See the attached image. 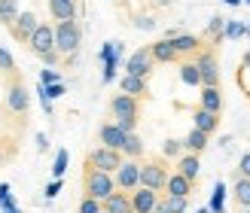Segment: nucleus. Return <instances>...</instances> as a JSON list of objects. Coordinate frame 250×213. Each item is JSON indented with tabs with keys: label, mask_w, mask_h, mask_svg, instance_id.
<instances>
[{
	"label": "nucleus",
	"mask_w": 250,
	"mask_h": 213,
	"mask_svg": "<svg viewBox=\"0 0 250 213\" xmlns=\"http://www.w3.org/2000/svg\"><path fill=\"white\" fill-rule=\"evenodd\" d=\"M83 186H85V195L98 198V201H104L110 192H116V180H113V174L98 171V168H92V165H85V171H83Z\"/></svg>",
	"instance_id": "nucleus-1"
},
{
	"label": "nucleus",
	"mask_w": 250,
	"mask_h": 213,
	"mask_svg": "<svg viewBox=\"0 0 250 213\" xmlns=\"http://www.w3.org/2000/svg\"><path fill=\"white\" fill-rule=\"evenodd\" d=\"M80 43H83V28L77 24V19H67V21L55 24V49L61 55L80 52Z\"/></svg>",
	"instance_id": "nucleus-2"
},
{
	"label": "nucleus",
	"mask_w": 250,
	"mask_h": 213,
	"mask_svg": "<svg viewBox=\"0 0 250 213\" xmlns=\"http://www.w3.org/2000/svg\"><path fill=\"white\" fill-rule=\"evenodd\" d=\"M113 180H116V189L122 192H131L141 186V161L137 158H122V165L113 171Z\"/></svg>",
	"instance_id": "nucleus-3"
},
{
	"label": "nucleus",
	"mask_w": 250,
	"mask_h": 213,
	"mask_svg": "<svg viewBox=\"0 0 250 213\" xmlns=\"http://www.w3.org/2000/svg\"><path fill=\"white\" fill-rule=\"evenodd\" d=\"M122 153L119 149H110V146H98V149H92L89 153V158H85V165H92V168H98V171H107V174H113L119 165H122Z\"/></svg>",
	"instance_id": "nucleus-4"
},
{
	"label": "nucleus",
	"mask_w": 250,
	"mask_h": 213,
	"mask_svg": "<svg viewBox=\"0 0 250 213\" xmlns=\"http://www.w3.org/2000/svg\"><path fill=\"white\" fill-rule=\"evenodd\" d=\"M165 183H168V168H165V161H144L141 165V186H146V189H165Z\"/></svg>",
	"instance_id": "nucleus-5"
},
{
	"label": "nucleus",
	"mask_w": 250,
	"mask_h": 213,
	"mask_svg": "<svg viewBox=\"0 0 250 213\" xmlns=\"http://www.w3.org/2000/svg\"><path fill=\"white\" fill-rule=\"evenodd\" d=\"M119 58H122V43H104L101 46V61H104V73H101V82L110 85L116 79V67H119Z\"/></svg>",
	"instance_id": "nucleus-6"
},
{
	"label": "nucleus",
	"mask_w": 250,
	"mask_h": 213,
	"mask_svg": "<svg viewBox=\"0 0 250 213\" xmlns=\"http://www.w3.org/2000/svg\"><path fill=\"white\" fill-rule=\"evenodd\" d=\"M28 46H31V52L34 55H43V52H52L55 49V28L52 24H37V31L28 37Z\"/></svg>",
	"instance_id": "nucleus-7"
},
{
	"label": "nucleus",
	"mask_w": 250,
	"mask_h": 213,
	"mask_svg": "<svg viewBox=\"0 0 250 213\" xmlns=\"http://www.w3.org/2000/svg\"><path fill=\"white\" fill-rule=\"evenodd\" d=\"M198 73H202V85H220V67H217V55L210 49H202L195 58Z\"/></svg>",
	"instance_id": "nucleus-8"
},
{
	"label": "nucleus",
	"mask_w": 250,
	"mask_h": 213,
	"mask_svg": "<svg viewBox=\"0 0 250 213\" xmlns=\"http://www.w3.org/2000/svg\"><path fill=\"white\" fill-rule=\"evenodd\" d=\"M110 113H113L116 119H137V113H141V101H137L134 95L119 92L113 101H110Z\"/></svg>",
	"instance_id": "nucleus-9"
},
{
	"label": "nucleus",
	"mask_w": 250,
	"mask_h": 213,
	"mask_svg": "<svg viewBox=\"0 0 250 213\" xmlns=\"http://www.w3.org/2000/svg\"><path fill=\"white\" fill-rule=\"evenodd\" d=\"M153 70V55H149V46L146 49H137V52L125 61V73H134V77H149Z\"/></svg>",
	"instance_id": "nucleus-10"
},
{
	"label": "nucleus",
	"mask_w": 250,
	"mask_h": 213,
	"mask_svg": "<svg viewBox=\"0 0 250 213\" xmlns=\"http://www.w3.org/2000/svg\"><path fill=\"white\" fill-rule=\"evenodd\" d=\"M156 201H159V192L156 189H146V186L131 189V207H134V213H153Z\"/></svg>",
	"instance_id": "nucleus-11"
},
{
	"label": "nucleus",
	"mask_w": 250,
	"mask_h": 213,
	"mask_svg": "<svg viewBox=\"0 0 250 213\" xmlns=\"http://www.w3.org/2000/svg\"><path fill=\"white\" fill-rule=\"evenodd\" d=\"M37 24H40V21H37V12H19V16H16V21L9 24V31L16 34V40L28 43V37L37 31Z\"/></svg>",
	"instance_id": "nucleus-12"
},
{
	"label": "nucleus",
	"mask_w": 250,
	"mask_h": 213,
	"mask_svg": "<svg viewBox=\"0 0 250 213\" xmlns=\"http://www.w3.org/2000/svg\"><path fill=\"white\" fill-rule=\"evenodd\" d=\"M101 207H104L107 213H134V207H131V195L122 192V189L110 192L104 201H101Z\"/></svg>",
	"instance_id": "nucleus-13"
},
{
	"label": "nucleus",
	"mask_w": 250,
	"mask_h": 213,
	"mask_svg": "<svg viewBox=\"0 0 250 213\" xmlns=\"http://www.w3.org/2000/svg\"><path fill=\"white\" fill-rule=\"evenodd\" d=\"M98 140H101V146L122 149V143H125V131L119 128L116 122H107V125H101V131H98Z\"/></svg>",
	"instance_id": "nucleus-14"
},
{
	"label": "nucleus",
	"mask_w": 250,
	"mask_h": 213,
	"mask_svg": "<svg viewBox=\"0 0 250 213\" xmlns=\"http://www.w3.org/2000/svg\"><path fill=\"white\" fill-rule=\"evenodd\" d=\"M6 107H9L12 113H28V107H31V95H28V89L16 82V85L6 92Z\"/></svg>",
	"instance_id": "nucleus-15"
},
{
	"label": "nucleus",
	"mask_w": 250,
	"mask_h": 213,
	"mask_svg": "<svg viewBox=\"0 0 250 213\" xmlns=\"http://www.w3.org/2000/svg\"><path fill=\"white\" fill-rule=\"evenodd\" d=\"M217 125H220V113H210V110H205V107H198V110L192 113V128H202L205 134H214Z\"/></svg>",
	"instance_id": "nucleus-16"
},
{
	"label": "nucleus",
	"mask_w": 250,
	"mask_h": 213,
	"mask_svg": "<svg viewBox=\"0 0 250 213\" xmlns=\"http://www.w3.org/2000/svg\"><path fill=\"white\" fill-rule=\"evenodd\" d=\"M149 55H153V61H159V64H171V61H177V58H180V55H177V49H174V43L168 40V37L149 46Z\"/></svg>",
	"instance_id": "nucleus-17"
},
{
	"label": "nucleus",
	"mask_w": 250,
	"mask_h": 213,
	"mask_svg": "<svg viewBox=\"0 0 250 213\" xmlns=\"http://www.w3.org/2000/svg\"><path fill=\"white\" fill-rule=\"evenodd\" d=\"M168 40L174 43V49H177L180 58H183V55H192V52H198V49H202V40H198L195 34H174V37H168Z\"/></svg>",
	"instance_id": "nucleus-18"
},
{
	"label": "nucleus",
	"mask_w": 250,
	"mask_h": 213,
	"mask_svg": "<svg viewBox=\"0 0 250 213\" xmlns=\"http://www.w3.org/2000/svg\"><path fill=\"white\" fill-rule=\"evenodd\" d=\"M198 171H202V161H198V153H186L177 158V174H183L186 180H198Z\"/></svg>",
	"instance_id": "nucleus-19"
},
{
	"label": "nucleus",
	"mask_w": 250,
	"mask_h": 213,
	"mask_svg": "<svg viewBox=\"0 0 250 213\" xmlns=\"http://www.w3.org/2000/svg\"><path fill=\"white\" fill-rule=\"evenodd\" d=\"M49 12H52V19H58V21L77 19V0H49Z\"/></svg>",
	"instance_id": "nucleus-20"
},
{
	"label": "nucleus",
	"mask_w": 250,
	"mask_h": 213,
	"mask_svg": "<svg viewBox=\"0 0 250 213\" xmlns=\"http://www.w3.org/2000/svg\"><path fill=\"white\" fill-rule=\"evenodd\" d=\"M165 192H168V195H183V198H189V192H192V180H186L183 174H168Z\"/></svg>",
	"instance_id": "nucleus-21"
},
{
	"label": "nucleus",
	"mask_w": 250,
	"mask_h": 213,
	"mask_svg": "<svg viewBox=\"0 0 250 213\" xmlns=\"http://www.w3.org/2000/svg\"><path fill=\"white\" fill-rule=\"evenodd\" d=\"M119 89H122L125 95L144 97V95H146V77H134V73H125L122 82H119Z\"/></svg>",
	"instance_id": "nucleus-22"
},
{
	"label": "nucleus",
	"mask_w": 250,
	"mask_h": 213,
	"mask_svg": "<svg viewBox=\"0 0 250 213\" xmlns=\"http://www.w3.org/2000/svg\"><path fill=\"white\" fill-rule=\"evenodd\" d=\"M202 107L210 113H220L223 110V95H220V85H202Z\"/></svg>",
	"instance_id": "nucleus-23"
},
{
	"label": "nucleus",
	"mask_w": 250,
	"mask_h": 213,
	"mask_svg": "<svg viewBox=\"0 0 250 213\" xmlns=\"http://www.w3.org/2000/svg\"><path fill=\"white\" fill-rule=\"evenodd\" d=\"M232 195H235V201H238V207H250V177H241V174H235Z\"/></svg>",
	"instance_id": "nucleus-24"
},
{
	"label": "nucleus",
	"mask_w": 250,
	"mask_h": 213,
	"mask_svg": "<svg viewBox=\"0 0 250 213\" xmlns=\"http://www.w3.org/2000/svg\"><path fill=\"white\" fill-rule=\"evenodd\" d=\"M208 137L210 134H205L202 128H192L189 134L183 137V149H186V153H202V149L208 146Z\"/></svg>",
	"instance_id": "nucleus-25"
},
{
	"label": "nucleus",
	"mask_w": 250,
	"mask_h": 213,
	"mask_svg": "<svg viewBox=\"0 0 250 213\" xmlns=\"http://www.w3.org/2000/svg\"><path fill=\"white\" fill-rule=\"evenodd\" d=\"M119 153H122L125 158H141V155H144V140H141V137H137L134 131H131V134H125V143H122Z\"/></svg>",
	"instance_id": "nucleus-26"
},
{
	"label": "nucleus",
	"mask_w": 250,
	"mask_h": 213,
	"mask_svg": "<svg viewBox=\"0 0 250 213\" xmlns=\"http://www.w3.org/2000/svg\"><path fill=\"white\" fill-rule=\"evenodd\" d=\"M64 92H67V85H64V79H58V82H49V85H37V95L40 97H46V101H58V97H64Z\"/></svg>",
	"instance_id": "nucleus-27"
},
{
	"label": "nucleus",
	"mask_w": 250,
	"mask_h": 213,
	"mask_svg": "<svg viewBox=\"0 0 250 213\" xmlns=\"http://www.w3.org/2000/svg\"><path fill=\"white\" fill-rule=\"evenodd\" d=\"M180 79L186 85H202V73H198L195 61H183V64H180Z\"/></svg>",
	"instance_id": "nucleus-28"
},
{
	"label": "nucleus",
	"mask_w": 250,
	"mask_h": 213,
	"mask_svg": "<svg viewBox=\"0 0 250 213\" xmlns=\"http://www.w3.org/2000/svg\"><path fill=\"white\" fill-rule=\"evenodd\" d=\"M16 16H19V0H0V21L6 28L16 21Z\"/></svg>",
	"instance_id": "nucleus-29"
},
{
	"label": "nucleus",
	"mask_w": 250,
	"mask_h": 213,
	"mask_svg": "<svg viewBox=\"0 0 250 213\" xmlns=\"http://www.w3.org/2000/svg\"><path fill=\"white\" fill-rule=\"evenodd\" d=\"M244 34H247V24L244 21L229 19L226 24H223V40H238V37H244Z\"/></svg>",
	"instance_id": "nucleus-30"
},
{
	"label": "nucleus",
	"mask_w": 250,
	"mask_h": 213,
	"mask_svg": "<svg viewBox=\"0 0 250 213\" xmlns=\"http://www.w3.org/2000/svg\"><path fill=\"white\" fill-rule=\"evenodd\" d=\"M223 201H226V186L217 183L214 186V195H210V201H208V210L210 213H223Z\"/></svg>",
	"instance_id": "nucleus-31"
},
{
	"label": "nucleus",
	"mask_w": 250,
	"mask_h": 213,
	"mask_svg": "<svg viewBox=\"0 0 250 213\" xmlns=\"http://www.w3.org/2000/svg\"><path fill=\"white\" fill-rule=\"evenodd\" d=\"M162 204H165L168 213H186V207H189V198H183V195H168Z\"/></svg>",
	"instance_id": "nucleus-32"
},
{
	"label": "nucleus",
	"mask_w": 250,
	"mask_h": 213,
	"mask_svg": "<svg viewBox=\"0 0 250 213\" xmlns=\"http://www.w3.org/2000/svg\"><path fill=\"white\" fill-rule=\"evenodd\" d=\"M223 24H226V19H223V16H214V19L208 21V37L214 43H223Z\"/></svg>",
	"instance_id": "nucleus-33"
},
{
	"label": "nucleus",
	"mask_w": 250,
	"mask_h": 213,
	"mask_svg": "<svg viewBox=\"0 0 250 213\" xmlns=\"http://www.w3.org/2000/svg\"><path fill=\"white\" fill-rule=\"evenodd\" d=\"M67 161H70V153H67V149H58V153H55V165H52V177H64Z\"/></svg>",
	"instance_id": "nucleus-34"
},
{
	"label": "nucleus",
	"mask_w": 250,
	"mask_h": 213,
	"mask_svg": "<svg viewBox=\"0 0 250 213\" xmlns=\"http://www.w3.org/2000/svg\"><path fill=\"white\" fill-rule=\"evenodd\" d=\"M9 207H19L16 198H12V186L9 183H0V210H9Z\"/></svg>",
	"instance_id": "nucleus-35"
},
{
	"label": "nucleus",
	"mask_w": 250,
	"mask_h": 213,
	"mask_svg": "<svg viewBox=\"0 0 250 213\" xmlns=\"http://www.w3.org/2000/svg\"><path fill=\"white\" fill-rule=\"evenodd\" d=\"M104 207H101V201H98V198H92V195H85L83 201H80V210L77 213H101Z\"/></svg>",
	"instance_id": "nucleus-36"
},
{
	"label": "nucleus",
	"mask_w": 250,
	"mask_h": 213,
	"mask_svg": "<svg viewBox=\"0 0 250 213\" xmlns=\"http://www.w3.org/2000/svg\"><path fill=\"white\" fill-rule=\"evenodd\" d=\"M131 24L137 31H156V19L153 16H137V19H131Z\"/></svg>",
	"instance_id": "nucleus-37"
},
{
	"label": "nucleus",
	"mask_w": 250,
	"mask_h": 213,
	"mask_svg": "<svg viewBox=\"0 0 250 213\" xmlns=\"http://www.w3.org/2000/svg\"><path fill=\"white\" fill-rule=\"evenodd\" d=\"M0 70H3V73H16V61H12V55L6 52L3 46H0Z\"/></svg>",
	"instance_id": "nucleus-38"
},
{
	"label": "nucleus",
	"mask_w": 250,
	"mask_h": 213,
	"mask_svg": "<svg viewBox=\"0 0 250 213\" xmlns=\"http://www.w3.org/2000/svg\"><path fill=\"white\" fill-rule=\"evenodd\" d=\"M162 153H165L168 158L180 155V153H183V140H165V146H162Z\"/></svg>",
	"instance_id": "nucleus-39"
},
{
	"label": "nucleus",
	"mask_w": 250,
	"mask_h": 213,
	"mask_svg": "<svg viewBox=\"0 0 250 213\" xmlns=\"http://www.w3.org/2000/svg\"><path fill=\"white\" fill-rule=\"evenodd\" d=\"M61 189H64V186H61V177H55L52 183L46 186V192H43V195H46V201H52V198H55V195H58Z\"/></svg>",
	"instance_id": "nucleus-40"
},
{
	"label": "nucleus",
	"mask_w": 250,
	"mask_h": 213,
	"mask_svg": "<svg viewBox=\"0 0 250 213\" xmlns=\"http://www.w3.org/2000/svg\"><path fill=\"white\" fill-rule=\"evenodd\" d=\"M58 79H61V73H58V70H52V67L40 70V82H43V85H49V82H58Z\"/></svg>",
	"instance_id": "nucleus-41"
},
{
	"label": "nucleus",
	"mask_w": 250,
	"mask_h": 213,
	"mask_svg": "<svg viewBox=\"0 0 250 213\" xmlns=\"http://www.w3.org/2000/svg\"><path fill=\"white\" fill-rule=\"evenodd\" d=\"M37 58H43V64H46V67H55V64H58V58H61V52H58V49H52V52H43V55H37Z\"/></svg>",
	"instance_id": "nucleus-42"
},
{
	"label": "nucleus",
	"mask_w": 250,
	"mask_h": 213,
	"mask_svg": "<svg viewBox=\"0 0 250 213\" xmlns=\"http://www.w3.org/2000/svg\"><path fill=\"white\" fill-rule=\"evenodd\" d=\"M235 174H241V177H250V153H244V155H241L238 171H235Z\"/></svg>",
	"instance_id": "nucleus-43"
},
{
	"label": "nucleus",
	"mask_w": 250,
	"mask_h": 213,
	"mask_svg": "<svg viewBox=\"0 0 250 213\" xmlns=\"http://www.w3.org/2000/svg\"><path fill=\"white\" fill-rule=\"evenodd\" d=\"M116 125H119L125 134H131V131L137 128V119H116Z\"/></svg>",
	"instance_id": "nucleus-44"
},
{
	"label": "nucleus",
	"mask_w": 250,
	"mask_h": 213,
	"mask_svg": "<svg viewBox=\"0 0 250 213\" xmlns=\"http://www.w3.org/2000/svg\"><path fill=\"white\" fill-rule=\"evenodd\" d=\"M46 146H49V140H46V134H37V149H40V153H43Z\"/></svg>",
	"instance_id": "nucleus-45"
},
{
	"label": "nucleus",
	"mask_w": 250,
	"mask_h": 213,
	"mask_svg": "<svg viewBox=\"0 0 250 213\" xmlns=\"http://www.w3.org/2000/svg\"><path fill=\"white\" fill-rule=\"evenodd\" d=\"M153 213H168V210H165V204H162V201H156V207H153Z\"/></svg>",
	"instance_id": "nucleus-46"
},
{
	"label": "nucleus",
	"mask_w": 250,
	"mask_h": 213,
	"mask_svg": "<svg viewBox=\"0 0 250 213\" xmlns=\"http://www.w3.org/2000/svg\"><path fill=\"white\" fill-rule=\"evenodd\" d=\"M223 3H226V6H241L244 0H223Z\"/></svg>",
	"instance_id": "nucleus-47"
},
{
	"label": "nucleus",
	"mask_w": 250,
	"mask_h": 213,
	"mask_svg": "<svg viewBox=\"0 0 250 213\" xmlns=\"http://www.w3.org/2000/svg\"><path fill=\"white\" fill-rule=\"evenodd\" d=\"M6 165V153H3V146H0V168Z\"/></svg>",
	"instance_id": "nucleus-48"
},
{
	"label": "nucleus",
	"mask_w": 250,
	"mask_h": 213,
	"mask_svg": "<svg viewBox=\"0 0 250 213\" xmlns=\"http://www.w3.org/2000/svg\"><path fill=\"white\" fill-rule=\"evenodd\" d=\"M3 213H21V210H19V207H9V210H3Z\"/></svg>",
	"instance_id": "nucleus-49"
},
{
	"label": "nucleus",
	"mask_w": 250,
	"mask_h": 213,
	"mask_svg": "<svg viewBox=\"0 0 250 213\" xmlns=\"http://www.w3.org/2000/svg\"><path fill=\"white\" fill-rule=\"evenodd\" d=\"M244 67H250V52H247V55H244Z\"/></svg>",
	"instance_id": "nucleus-50"
},
{
	"label": "nucleus",
	"mask_w": 250,
	"mask_h": 213,
	"mask_svg": "<svg viewBox=\"0 0 250 213\" xmlns=\"http://www.w3.org/2000/svg\"><path fill=\"white\" fill-rule=\"evenodd\" d=\"M195 213H210V210H208V207H202V210H195Z\"/></svg>",
	"instance_id": "nucleus-51"
},
{
	"label": "nucleus",
	"mask_w": 250,
	"mask_h": 213,
	"mask_svg": "<svg viewBox=\"0 0 250 213\" xmlns=\"http://www.w3.org/2000/svg\"><path fill=\"white\" fill-rule=\"evenodd\" d=\"M238 213H250V207H241V210H238Z\"/></svg>",
	"instance_id": "nucleus-52"
},
{
	"label": "nucleus",
	"mask_w": 250,
	"mask_h": 213,
	"mask_svg": "<svg viewBox=\"0 0 250 213\" xmlns=\"http://www.w3.org/2000/svg\"><path fill=\"white\" fill-rule=\"evenodd\" d=\"M247 34H250V21H247Z\"/></svg>",
	"instance_id": "nucleus-53"
},
{
	"label": "nucleus",
	"mask_w": 250,
	"mask_h": 213,
	"mask_svg": "<svg viewBox=\"0 0 250 213\" xmlns=\"http://www.w3.org/2000/svg\"><path fill=\"white\" fill-rule=\"evenodd\" d=\"M244 3H247V6H250V0H244Z\"/></svg>",
	"instance_id": "nucleus-54"
},
{
	"label": "nucleus",
	"mask_w": 250,
	"mask_h": 213,
	"mask_svg": "<svg viewBox=\"0 0 250 213\" xmlns=\"http://www.w3.org/2000/svg\"><path fill=\"white\" fill-rule=\"evenodd\" d=\"M101 213H107V210H101Z\"/></svg>",
	"instance_id": "nucleus-55"
}]
</instances>
